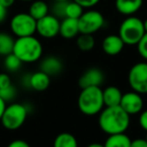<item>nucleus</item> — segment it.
<instances>
[{"mask_svg":"<svg viewBox=\"0 0 147 147\" xmlns=\"http://www.w3.org/2000/svg\"><path fill=\"white\" fill-rule=\"evenodd\" d=\"M99 127L108 135L125 133L130 125V115L121 106L105 107L99 114Z\"/></svg>","mask_w":147,"mask_h":147,"instance_id":"1","label":"nucleus"},{"mask_svg":"<svg viewBox=\"0 0 147 147\" xmlns=\"http://www.w3.org/2000/svg\"><path fill=\"white\" fill-rule=\"evenodd\" d=\"M103 90L101 87H88L82 89L78 97V108L86 116L100 114L104 109Z\"/></svg>","mask_w":147,"mask_h":147,"instance_id":"2","label":"nucleus"},{"mask_svg":"<svg viewBox=\"0 0 147 147\" xmlns=\"http://www.w3.org/2000/svg\"><path fill=\"white\" fill-rule=\"evenodd\" d=\"M43 47L40 40L33 35L16 37L13 53L19 57L22 63H31L39 61L42 57Z\"/></svg>","mask_w":147,"mask_h":147,"instance_id":"3","label":"nucleus"},{"mask_svg":"<svg viewBox=\"0 0 147 147\" xmlns=\"http://www.w3.org/2000/svg\"><path fill=\"white\" fill-rule=\"evenodd\" d=\"M119 35L126 45H137L145 34L143 20L136 16H127L119 27Z\"/></svg>","mask_w":147,"mask_h":147,"instance_id":"4","label":"nucleus"},{"mask_svg":"<svg viewBox=\"0 0 147 147\" xmlns=\"http://www.w3.org/2000/svg\"><path fill=\"white\" fill-rule=\"evenodd\" d=\"M27 116H28V108L24 104L11 103L7 105L0 122L7 130H17L25 123Z\"/></svg>","mask_w":147,"mask_h":147,"instance_id":"5","label":"nucleus"},{"mask_svg":"<svg viewBox=\"0 0 147 147\" xmlns=\"http://www.w3.org/2000/svg\"><path fill=\"white\" fill-rule=\"evenodd\" d=\"M10 30L16 37L30 36L36 32V20L28 12H19L11 18Z\"/></svg>","mask_w":147,"mask_h":147,"instance_id":"6","label":"nucleus"},{"mask_svg":"<svg viewBox=\"0 0 147 147\" xmlns=\"http://www.w3.org/2000/svg\"><path fill=\"white\" fill-rule=\"evenodd\" d=\"M105 25V17L100 11L95 9H89L84 11L79 18L80 33L94 34L98 32Z\"/></svg>","mask_w":147,"mask_h":147,"instance_id":"7","label":"nucleus"},{"mask_svg":"<svg viewBox=\"0 0 147 147\" xmlns=\"http://www.w3.org/2000/svg\"><path fill=\"white\" fill-rule=\"evenodd\" d=\"M128 83L132 91L147 94V63L141 61L132 65L128 73Z\"/></svg>","mask_w":147,"mask_h":147,"instance_id":"8","label":"nucleus"},{"mask_svg":"<svg viewBox=\"0 0 147 147\" xmlns=\"http://www.w3.org/2000/svg\"><path fill=\"white\" fill-rule=\"evenodd\" d=\"M59 27L61 20L53 14H47L36 21V32L43 38H53L59 35Z\"/></svg>","mask_w":147,"mask_h":147,"instance_id":"9","label":"nucleus"},{"mask_svg":"<svg viewBox=\"0 0 147 147\" xmlns=\"http://www.w3.org/2000/svg\"><path fill=\"white\" fill-rule=\"evenodd\" d=\"M143 99L141 97V94L137 92H128L123 94L122 100H121L120 106L126 113L129 115L138 114L143 109Z\"/></svg>","mask_w":147,"mask_h":147,"instance_id":"10","label":"nucleus"},{"mask_svg":"<svg viewBox=\"0 0 147 147\" xmlns=\"http://www.w3.org/2000/svg\"><path fill=\"white\" fill-rule=\"evenodd\" d=\"M105 81V75L98 67H91L85 71L79 79V86L81 89L88 87H101Z\"/></svg>","mask_w":147,"mask_h":147,"instance_id":"11","label":"nucleus"},{"mask_svg":"<svg viewBox=\"0 0 147 147\" xmlns=\"http://www.w3.org/2000/svg\"><path fill=\"white\" fill-rule=\"evenodd\" d=\"M39 69L47 74L49 77L57 76L63 69V63L59 57L55 55H47L40 61Z\"/></svg>","mask_w":147,"mask_h":147,"instance_id":"12","label":"nucleus"},{"mask_svg":"<svg viewBox=\"0 0 147 147\" xmlns=\"http://www.w3.org/2000/svg\"><path fill=\"white\" fill-rule=\"evenodd\" d=\"M124 41L119 34H109L103 39L102 49L108 55H117L124 49Z\"/></svg>","mask_w":147,"mask_h":147,"instance_id":"13","label":"nucleus"},{"mask_svg":"<svg viewBox=\"0 0 147 147\" xmlns=\"http://www.w3.org/2000/svg\"><path fill=\"white\" fill-rule=\"evenodd\" d=\"M80 34L79 28V19L65 17L61 21L59 35L65 39H71Z\"/></svg>","mask_w":147,"mask_h":147,"instance_id":"14","label":"nucleus"},{"mask_svg":"<svg viewBox=\"0 0 147 147\" xmlns=\"http://www.w3.org/2000/svg\"><path fill=\"white\" fill-rule=\"evenodd\" d=\"M143 0H115V7L119 13L132 16L142 7Z\"/></svg>","mask_w":147,"mask_h":147,"instance_id":"15","label":"nucleus"},{"mask_svg":"<svg viewBox=\"0 0 147 147\" xmlns=\"http://www.w3.org/2000/svg\"><path fill=\"white\" fill-rule=\"evenodd\" d=\"M51 85V77L42 71H37L31 74L30 76V87L31 90L36 92H43Z\"/></svg>","mask_w":147,"mask_h":147,"instance_id":"16","label":"nucleus"},{"mask_svg":"<svg viewBox=\"0 0 147 147\" xmlns=\"http://www.w3.org/2000/svg\"><path fill=\"white\" fill-rule=\"evenodd\" d=\"M122 97V91L115 86H109L103 90V99H104L105 107L120 106Z\"/></svg>","mask_w":147,"mask_h":147,"instance_id":"17","label":"nucleus"},{"mask_svg":"<svg viewBox=\"0 0 147 147\" xmlns=\"http://www.w3.org/2000/svg\"><path fill=\"white\" fill-rule=\"evenodd\" d=\"M49 6L45 1L43 0H33L30 3L28 8V13L35 19V20H39L42 17L47 16L49 14Z\"/></svg>","mask_w":147,"mask_h":147,"instance_id":"18","label":"nucleus"},{"mask_svg":"<svg viewBox=\"0 0 147 147\" xmlns=\"http://www.w3.org/2000/svg\"><path fill=\"white\" fill-rule=\"evenodd\" d=\"M131 139L126 133H117L108 135L104 143L105 147H130Z\"/></svg>","mask_w":147,"mask_h":147,"instance_id":"19","label":"nucleus"},{"mask_svg":"<svg viewBox=\"0 0 147 147\" xmlns=\"http://www.w3.org/2000/svg\"><path fill=\"white\" fill-rule=\"evenodd\" d=\"M53 147H79L78 140L69 132H61L53 140Z\"/></svg>","mask_w":147,"mask_h":147,"instance_id":"20","label":"nucleus"},{"mask_svg":"<svg viewBox=\"0 0 147 147\" xmlns=\"http://www.w3.org/2000/svg\"><path fill=\"white\" fill-rule=\"evenodd\" d=\"M15 39L7 32H0V55L6 57L13 53Z\"/></svg>","mask_w":147,"mask_h":147,"instance_id":"21","label":"nucleus"},{"mask_svg":"<svg viewBox=\"0 0 147 147\" xmlns=\"http://www.w3.org/2000/svg\"><path fill=\"white\" fill-rule=\"evenodd\" d=\"M77 47L82 51H90L95 47V38L93 34H86V33H80L77 36Z\"/></svg>","mask_w":147,"mask_h":147,"instance_id":"22","label":"nucleus"},{"mask_svg":"<svg viewBox=\"0 0 147 147\" xmlns=\"http://www.w3.org/2000/svg\"><path fill=\"white\" fill-rule=\"evenodd\" d=\"M83 13H84V8H83L79 3H77L76 1L69 0V1L65 2V17L79 19Z\"/></svg>","mask_w":147,"mask_h":147,"instance_id":"23","label":"nucleus"},{"mask_svg":"<svg viewBox=\"0 0 147 147\" xmlns=\"http://www.w3.org/2000/svg\"><path fill=\"white\" fill-rule=\"evenodd\" d=\"M22 61L19 59V57L17 55H15L14 53H10V55L4 57V61H3V65H4V67L7 69L8 71H17L21 67V65H22Z\"/></svg>","mask_w":147,"mask_h":147,"instance_id":"24","label":"nucleus"},{"mask_svg":"<svg viewBox=\"0 0 147 147\" xmlns=\"http://www.w3.org/2000/svg\"><path fill=\"white\" fill-rule=\"evenodd\" d=\"M16 88L13 85L6 87V88L0 89V97L3 99L6 103L12 102L15 98H16Z\"/></svg>","mask_w":147,"mask_h":147,"instance_id":"25","label":"nucleus"},{"mask_svg":"<svg viewBox=\"0 0 147 147\" xmlns=\"http://www.w3.org/2000/svg\"><path fill=\"white\" fill-rule=\"evenodd\" d=\"M65 2H55L53 3L51 7V14L55 15L59 19L65 18Z\"/></svg>","mask_w":147,"mask_h":147,"instance_id":"26","label":"nucleus"},{"mask_svg":"<svg viewBox=\"0 0 147 147\" xmlns=\"http://www.w3.org/2000/svg\"><path fill=\"white\" fill-rule=\"evenodd\" d=\"M137 49H138V53L141 55V57L147 61V32H145L141 40L138 42Z\"/></svg>","mask_w":147,"mask_h":147,"instance_id":"27","label":"nucleus"},{"mask_svg":"<svg viewBox=\"0 0 147 147\" xmlns=\"http://www.w3.org/2000/svg\"><path fill=\"white\" fill-rule=\"evenodd\" d=\"M74 1H76L77 3H79L83 8L91 9L94 6H96L101 0H74Z\"/></svg>","mask_w":147,"mask_h":147,"instance_id":"28","label":"nucleus"},{"mask_svg":"<svg viewBox=\"0 0 147 147\" xmlns=\"http://www.w3.org/2000/svg\"><path fill=\"white\" fill-rule=\"evenodd\" d=\"M10 85H12L10 77L6 73H0V89L6 88Z\"/></svg>","mask_w":147,"mask_h":147,"instance_id":"29","label":"nucleus"},{"mask_svg":"<svg viewBox=\"0 0 147 147\" xmlns=\"http://www.w3.org/2000/svg\"><path fill=\"white\" fill-rule=\"evenodd\" d=\"M7 147H30V145L26 142L25 140H22V139H15V140H12Z\"/></svg>","mask_w":147,"mask_h":147,"instance_id":"30","label":"nucleus"},{"mask_svg":"<svg viewBox=\"0 0 147 147\" xmlns=\"http://www.w3.org/2000/svg\"><path fill=\"white\" fill-rule=\"evenodd\" d=\"M139 125L143 130L147 132V110L141 112L140 116H139Z\"/></svg>","mask_w":147,"mask_h":147,"instance_id":"31","label":"nucleus"},{"mask_svg":"<svg viewBox=\"0 0 147 147\" xmlns=\"http://www.w3.org/2000/svg\"><path fill=\"white\" fill-rule=\"evenodd\" d=\"M130 147H147V141L145 138H136L131 141Z\"/></svg>","mask_w":147,"mask_h":147,"instance_id":"32","label":"nucleus"},{"mask_svg":"<svg viewBox=\"0 0 147 147\" xmlns=\"http://www.w3.org/2000/svg\"><path fill=\"white\" fill-rule=\"evenodd\" d=\"M30 76H31V74H25L24 76H23L20 80L21 85H22V87H24L25 89H31V87H30Z\"/></svg>","mask_w":147,"mask_h":147,"instance_id":"33","label":"nucleus"},{"mask_svg":"<svg viewBox=\"0 0 147 147\" xmlns=\"http://www.w3.org/2000/svg\"><path fill=\"white\" fill-rule=\"evenodd\" d=\"M6 17H7V8L0 3V23L4 22Z\"/></svg>","mask_w":147,"mask_h":147,"instance_id":"34","label":"nucleus"},{"mask_svg":"<svg viewBox=\"0 0 147 147\" xmlns=\"http://www.w3.org/2000/svg\"><path fill=\"white\" fill-rule=\"evenodd\" d=\"M6 107H7V103L0 97V120H1V118H2L3 113H4Z\"/></svg>","mask_w":147,"mask_h":147,"instance_id":"35","label":"nucleus"},{"mask_svg":"<svg viewBox=\"0 0 147 147\" xmlns=\"http://www.w3.org/2000/svg\"><path fill=\"white\" fill-rule=\"evenodd\" d=\"M15 1H16V0H0V3H1L4 7H6V8L8 9L9 7H11L13 4H14Z\"/></svg>","mask_w":147,"mask_h":147,"instance_id":"36","label":"nucleus"},{"mask_svg":"<svg viewBox=\"0 0 147 147\" xmlns=\"http://www.w3.org/2000/svg\"><path fill=\"white\" fill-rule=\"evenodd\" d=\"M87 147H105L104 144H101V143H91Z\"/></svg>","mask_w":147,"mask_h":147,"instance_id":"37","label":"nucleus"},{"mask_svg":"<svg viewBox=\"0 0 147 147\" xmlns=\"http://www.w3.org/2000/svg\"><path fill=\"white\" fill-rule=\"evenodd\" d=\"M143 24H144V29H145V32H147V19H145L143 21Z\"/></svg>","mask_w":147,"mask_h":147,"instance_id":"38","label":"nucleus"},{"mask_svg":"<svg viewBox=\"0 0 147 147\" xmlns=\"http://www.w3.org/2000/svg\"><path fill=\"white\" fill-rule=\"evenodd\" d=\"M55 2H67V1H69V0H53Z\"/></svg>","mask_w":147,"mask_h":147,"instance_id":"39","label":"nucleus"},{"mask_svg":"<svg viewBox=\"0 0 147 147\" xmlns=\"http://www.w3.org/2000/svg\"><path fill=\"white\" fill-rule=\"evenodd\" d=\"M19 1H22V2H32L33 0H19Z\"/></svg>","mask_w":147,"mask_h":147,"instance_id":"40","label":"nucleus"},{"mask_svg":"<svg viewBox=\"0 0 147 147\" xmlns=\"http://www.w3.org/2000/svg\"><path fill=\"white\" fill-rule=\"evenodd\" d=\"M145 139H146V141H147V134H146V137H145Z\"/></svg>","mask_w":147,"mask_h":147,"instance_id":"41","label":"nucleus"}]
</instances>
